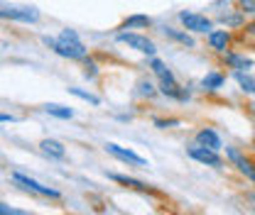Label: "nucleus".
Listing matches in <instances>:
<instances>
[{
  "label": "nucleus",
  "instance_id": "18",
  "mask_svg": "<svg viewBox=\"0 0 255 215\" xmlns=\"http://www.w3.org/2000/svg\"><path fill=\"white\" fill-rule=\"evenodd\" d=\"M233 78L238 81V86H241V91L243 93L255 95V76H251L248 71H233Z\"/></svg>",
  "mask_w": 255,
  "mask_h": 215
},
{
  "label": "nucleus",
  "instance_id": "17",
  "mask_svg": "<svg viewBox=\"0 0 255 215\" xmlns=\"http://www.w3.org/2000/svg\"><path fill=\"white\" fill-rule=\"evenodd\" d=\"M223 83H226V76L219 73V71H209L201 78V88L204 91H219V88H223Z\"/></svg>",
  "mask_w": 255,
  "mask_h": 215
},
{
  "label": "nucleus",
  "instance_id": "2",
  "mask_svg": "<svg viewBox=\"0 0 255 215\" xmlns=\"http://www.w3.org/2000/svg\"><path fill=\"white\" fill-rule=\"evenodd\" d=\"M121 44H128L130 49H135V52H140V54H145V57H155L157 54V44L150 39V37H145V34H137V32H118V37H116Z\"/></svg>",
  "mask_w": 255,
  "mask_h": 215
},
{
  "label": "nucleus",
  "instance_id": "14",
  "mask_svg": "<svg viewBox=\"0 0 255 215\" xmlns=\"http://www.w3.org/2000/svg\"><path fill=\"white\" fill-rule=\"evenodd\" d=\"M164 37L167 39H172V42H179L182 47H189V49H194L196 47V42H194V37H191L189 32H182V30H174V27H164Z\"/></svg>",
  "mask_w": 255,
  "mask_h": 215
},
{
  "label": "nucleus",
  "instance_id": "19",
  "mask_svg": "<svg viewBox=\"0 0 255 215\" xmlns=\"http://www.w3.org/2000/svg\"><path fill=\"white\" fill-rule=\"evenodd\" d=\"M44 110H47L52 118H59V120H71V118H74V110L66 108V105H59V103H47Z\"/></svg>",
  "mask_w": 255,
  "mask_h": 215
},
{
  "label": "nucleus",
  "instance_id": "4",
  "mask_svg": "<svg viewBox=\"0 0 255 215\" xmlns=\"http://www.w3.org/2000/svg\"><path fill=\"white\" fill-rule=\"evenodd\" d=\"M12 181L20 186V188H25V191H32V193H37V196H44V198H62V193H59L57 188H49V186L39 184V181L30 179L27 174L12 171Z\"/></svg>",
  "mask_w": 255,
  "mask_h": 215
},
{
  "label": "nucleus",
  "instance_id": "7",
  "mask_svg": "<svg viewBox=\"0 0 255 215\" xmlns=\"http://www.w3.org/2000/svg\"><path fill=\"white\" fill-rule=\"evenodd\" d=\"M187 154H189L194 161L204 164V166H214V169H219V166L223 164L221 154L216 152V149H209V147H201V144H194V147H189V149H187Z\"/></svg>",
  "mask_w": 255,
  "mask_h": 215
},
{
  "label": "nucleus",
  "instance_id": "3",
  "mask_svg": "<svg viewBox=\"0 0 255 215\" xmlns=\"http://www.w3.org/2000/svg\"><path fill=\"white\" fill-rule=\"evenodd\" d=\"M159 93L167 95V98H172V100H179V103H187L191 98L189 91L177 83V78H174V73H172L169 69H164V71L159 73Z\"/></svg>",
  "mask_w": 255,
  "mask_h": 215
},
{
  "label": "nucleus",
  "instance_id": "26",
  "mask_svg": "<svg viewBox=\"0 0 255 215\" xmlns=\"http://www.w3.org/2000/svg\"><path fill=\"white\" fill-rule=\"evenodd\" d=\"M17 118L15 115H5V113H0V123H15Z\"/></svg>",
  "mask_w": 255,
  "mask_h": 215
},
{
  "label": "nucleus",
  "instance_id": "16",
  "mask_svg": "<svg viewBox=\"0 0 255 215\" xmlns=\"http://www.w3.org/2000/svg\"><path fill=\"white\" fill-rule=\"evenodd\" d=\"M223 62L228 64L233 71H248V69H253V59H246V57H241V54H233V52H228V54H223Z\"/></svg>",
  "mask_w": 255,
  "mask_h": 215
},
{
  "label": "nucleus",
  "instance_id": "22",
  "mask_svg": "<svg viewBox=\"0 0 255 215\" xmlns=\"http://www.w3.org/2000/svg\"><path fill=\"white\" fill-rule=\"evenodd\" d=\"M223 25H228V27H238V25H243V15L241 12H231V15H221L219 17Z\"/></svg>",
  "mask_w": 255,
  "mask_h": 215
},
{
  "label": "nucleus",
  "instance_id": "9",
  "mask_svg": "<svg viewBox=\"0 0 255 215\" xmlns=\"http://www.w3.org/2000/svg\"><path fill=\"white\" fill-rule=\"evenodd\" d=\"M7 20H17V22H37L39 20V10L34 7H2Z\"/></svg>",
  "mask_w": 255,
  "mask_h": 215
},
{
  "label": "nucleus",
  "instance_id": "12",
  "mask_svg": "<svg viewBox=\"0 0 255 215\" xmlns=\"http://www.w3.org/2000/svg\"><path fill=\"white\" fill-rule=\"evenodd\" d=\"M152 25V17L150 15H130L126 17L123 22H121V27L118 30L126 32V30H145V27H150Z\"/></svg>",
  "mask_w": 255,
  "mask_h": 215
},
{
  "label": "nucleus",
  "instance_id": "21",
  "mask_svg": "<svg viewBox=\"0 0 255 215\" xmlns=\"http://www.w3.org/2000/svg\"><path fill=\"white\" fill-rule=\"evenodd\" d=\"M137 93H140L142 98H155V95H157V88H155L152 81H140V83H137Z\"/></svg>",
  "mask_w": 255,
  "mask_h": 215
},
{
  "label": "nucleus",
  "instance_id": "15",
  "mask_svg": "<svg viewBox=\"0 0 255 215\" xmlns=\"http://www.w3.org/2000/svg\"><path fill=\"white\" fill-rule=\"evenodd\" d=\"M39 147H42V152L49 154L52 159H64V156H66V147H64L59 140H49V137H47V140L39 142Z\"/></svg>",
  "mask_w": 255,
  "mask_h": 215
},
{
  "label": "nucleus",
  "instance_id": "13",
  "mask_svg": "<svg viewBox=\"0 0 255 215\" xmlns=\"http://www.w3.org/2000/svg\"><path fill=\"white\" fill-rule=\"evenodd\" d=\"M108 179H113L116 184H123L128 188H132V191H140V193H152V188L147 184H142V181H137V179H132V176H123V174H108Z\"/></svg>",
  "mask_w": 255,
  "mask_h": 215
},
{
  "label": "nucleus",
  "instance_id": "20",
  "mask_svg": "<svg viewBox=\"0 0 255 215\" xmlns=\"http://www.w3.org/2000/svg\"><path fill=\"white\" fill-rule=\"evenodd\" d=\"M69 93H71V95H76V98H81V100H86V103H91V105H101V98H98V95H94V93H89V91H81V88H69Z\"/></svg>",
  "mask_w": 255,
  "mask_h": 215
},
{
  "label": "nucleus",
  "instance_id": "23",
  "mask_svg": "<svg viewBox=\"0 0 255 215\" xmlns=\"http://www.w3.org/2000/svg\"><path fill=\"white\" fill-rule=\"evenodd\" d=\"M84 76H86V78H91V81L98 76V66H96L91 59H84Z\"/></svg>",
  "mask_w": 255,
  "mask_h": 215
},
{
  "label": "nucleus",
  "instance_id": "10",
  "mask_svg": "<svg viewBox=\"0 0 255 215\" xmlns=\"http://www.w3.org/2000/svg\"><path fill=\"white\" fill-rule=\"evenodd\" d=\"M226 154H228V159L238 166V171H241L243 176H248L251 181H255V166L243 156V154L238 152V149H233V147H226Z\"/></svg>",
  "mask_w": 255,
  "mask_h": 215
},
{
  "label": "nucleus",
  "instance_id": "27",
  "mask_svg": "<svg viewBox=\"0 0 255 215\" xmlns=\"http://www.w3.org/2000/svg\"><path fill=\"white\" fill-rule=\"evenodd\" d=\"M246 201L251 203V208H253V211H255V193H248V196H246Z\"/></svg>",
  "mask_w": 255,
  "mask_h": 215
},
{
  "label": "nucleus",
  "instance_id": "24",
  "mask_svg": "<svg viewBox=\"0 0 255 215\" xmlns=\"http://www.w3.org/2000/svg\"><path fill=\"white\" fill-rule=\"evenodd\" d=\"M0 215H30V213H25V211H15V208H10V206H5V203L0 201Z\"/></svg>",
  "mask_w": 255,
  "mask_h": 215
},
{
  "label": "nucleus",
  "instance_id": "8",
  "mask_svg": "<svg viewBox=\"0 0 255 215\" xmlns=\"http://www.w3.org/2000/svg\"><path fill=\"white\" fill-rule=\"evenodd\" d=\"M196 144L209 147V149H216V152L223 149V142H221V137H219V132L211 130V127H201V130L196 132Z\"/></svg>",
  "mask_w": 255,
  "mask_h": 215
},
{
  "label": "nucleus",
  "instance_id": "11",
  "mask_svg": "<svg viewBox=\"0 0 255 215\" xmlns=\"http://www.w3.org/2000/svg\"><path fill=\"white\" fill-rule=\"evenodd\" d=\"M209 47L214 52H226V47L231 44V32L228 30H211L209 32Z\"/></svg>",
  "mask_w": 255,
  "mask_h": 215
},
{
  "label": "nucleus",
  "instance_id": "6",
  "mask_svg": "<svg viewBox=\"0 0 255 215\" xmlns=\"http://www.w3.org/2000/svg\"><path fill=\"white\" fill-rule=\"evenodd\" d=\"M106 152L111 154V156H116V159H121V161H126V164H130V166H140V169H147L150 166L145 156L135 154L132 149H126V147H121L116 142H106Z\"/></svg>",
  "mask_w": 255,
  "mask_h": 215
},
{
  "label": "nucleus",
  "instance_id": "28",
  "mask_svg": "<svg viewBox=\"0 0 255 215\" xmlns=\"http://www.w3.org/2000/svg\"><path fill=\"white\" fill-rule=\"evenodd\" d=\"M0 20H5V10L2 7H0Z\"/></svg>",
  "mask_w": 255,
  "mask_h": 215
},
{
  "label": "nucleus",
  "instance_id": "25",
  "mask_svg": "<svg viewBox=\"0 0 255 215\" xmlns=\"http://www.w3.org/2000/svg\"><path fill=\"white\" fill-rule=\"evenodd\" d=\"M174 125H179V120H155V127H159V130H167V127H174Z\"/></svg>",
  "mask_w": 255,
  "mask_h": 215
},
{
  "label": "nucleus",
  "instance_id": "5",
  "mask_svg": "<svg viewBox=\"0 0 255 215\" xmlns=\"http://www.w3.org/2000/svg\"><path fill=\"white\" fill-rule=\"evenodd\" d=\"M179 22L184 25V30H187V32H194V34H209V32L214 30V22H211L206 15L189 12V10L179 12Z\"/></svg>",
  "mask_w": 255,
  "mask_h": 215
},
{
  "label": "nucleus",
  "instance_id": "1",
  "mask_svg": "<svg viewBox=\"0 0 255 215\" xmlns=\"http://www.w3.org/2000/svg\"><path fill=\"white\" fill-rule=\"evenodd\" d=\"M42 42L49 49H54L59 57L69 59V62H84V59H89L86 44L79 39V34L74 30H62L59 37H42Z\"/></svg>",
  "mask_w": 255,
  "mask_h": 215
}]
</instances>
